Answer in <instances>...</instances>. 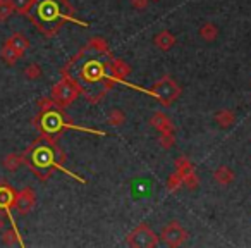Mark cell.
<instances>
[{
    "label": "cell",
    "instance_id": "1",
    "mask_svg": "<svg viewBox=\"0 0 251 248\" xmlns=\"http://www.w3.org/2000/svg\"><path fill=\"white\" fill-rule=\"evenodd\" d=\"M67 11L69 5L66 0H35L28 14L43 35L52 36L64 21L67 19L74 21V18L67 14Z\"/></svg>",
    "mask_w": 251,
    "mask_h": 248
},
{
    "label": "cell",
    "instance_id": "14",
    "mask_svg": "<svg viewBox=\"0 0 251 248\" xmlns=\"http://www.w3.org/2000/svg\"><path fill=\"white\" fill-rule=\"evenodd\" d=\"M9 43H11L12 47H14L16 50H18L19 54H25L26 50L29 49V42H28V38L26 36H23V35H19V33H16V35H12L11 38L7 40Z\"/></svg>",
    "mask_w": 251,
    "mask_h": 248
},
{
    "label": "cell",
    "instance_id": "22",
    "mask_svg": "<svg viewBox=\"0 0 251 248\" xmlns=\"http://www.w3.org/2000/svg\"><path fill=\"white\" fill-rule=\"evenodd\" d=\"M25 76L28 78V80H36V78L42 76V69H40L38 64H29L25 69Z\"/></svg>",
    "mask_w": 251,
    "mask_h": 248
},
{
    "label": "cell",
    "instance_id": "4",
    "mask_svg": "<svg viewBox=\"0 0 251 248\" xmlns=\"http://www.w3.org/2000/svg\"><path fill=\"white\" fill-rule=\"evenodd\" d=\"M127 243H129L131 247H157L158 240H157V236L151 233L148 226H140L136 231H133V233L129 234Z\"/></svg>",
    "mask_w": 251,
    "mask_h": 248
},
{
    "label": "cell",
    "instance_id": "9",
    "mask_svg": "<svg viewBox=\"0 0 251 248\" xmlns=\"http://www.w3.org/2000/svg\"><path fill=\"white\" fill-rule=\"evenodd\" d=\"M16 190L7 181H0V210L9 212L14 207Z\"/></svg>",
    "mask_w": 251,
    "mask_h": 248
},
{
    "label": "cell",
    "instance_id": "17",
    "mask_svg": "<svg viewBox=\"0 0 251 248\" xmlns=\"http://www.w3.org/2000/svg\"><path fill=\"white\" fill-rule=\"evenodd\" d=\"M215 179L220 183V185H229V183L234 179V172L230 171L229 167H226V165H220V167L215 171Z\"/></svg>",
    "mask_w": 251,
    "mask_h": 248
},
{
    "label": "cell",
    "instance_id": "24",
    "mask_svg": "<svg viewBox=\"0 0 251 248\" xmlns=\"http://www.w3.org/2000/svg\"><path fill=\"white\" fill-rule=\"evenodd\" d=\"M133 5L136 9H145L148 5V2L147 0H133Z\"/></svg>",
    "mask_w": 251,
    "mask_h": 248
},
{
    "label": "cell",
    "instance_id": "18",
    "mask_svg": "<svg viewBox=\"0 0 251 248\" xmlns=\"http://www.w3.org/2000/svg\"><path fill=\"white\" fill-rule=\"evenodd\" d=\"M200 35H201V38H205L206 42H212V40H215L217 35H219V29H217V26L212 25V23H206V25H203L201 29H200Z\"/></svg>",
    "mask_w": 251,
    "mask_h": 248
},
{
    "label": "cell",
    "instance_id": "23",
    "mask_svg": "<svg viewBox=\"0 0 251 248\" xmlns=\"http://www.w3.org/2000/svg\"><path fill=\"white\" fill-rule=\"evenodd\" d=\"M108 121H110V124H115V126H119V124H122V122H124V115H122L121 110H110Z\"/></svg>",
    "mask_w": 251,
    "mask_h": 248
},
{
    "label": "cell",
    "instance_id": "13",
    "mask_svg": "<svg viewBox=\"0 0 251 248\" xmlns=\"http://www.w3.org/2000/svg\"><path fill=\"white\" fill-rule=\"evenodd\" d=\"M2 241H4L5 245H9V247H12V245H19V247H23V245H25L21 240V234H19L18 227H11V229L4 231Z\"/></svg>",
    "mask_w": 251,
    "mask_h": 248
},
{
    "label": "cell",
    "instance_id": "6",
    "mask_svg": "<svg viewBox=\"0 0 251 248\" xmlns=\"http://www.w3.org/2000/svg\"><path fill=\"white\" fill-rule=\"evenodd\" d=\"M76 97V84L71 83V81L64 80L53 88V102L60 105H67L74 100Z\"/></svg>",
    "mask_w": 251,
    "mask_h": 248
},
{
    "label": "cell",
    "instance_id": "20",
    "mask_svg": "<svg viewBox=\"0 0 251 248\" xmlns=\"http://www.w3.org/2000/svg\"><path fill=\"white\" fill-rule=\"evenodd\" d=\"M215 119L222 128L230 126V124L234 122V115H232V112H230V110H220L219 114L215 115Z\"/></svg>",
    "mask_w": 251,
    "mask_h": 248
},
{
    "label": "cell",
    "instance_id": "12",
    "mask_svg": "<svg viewBox=\"0 0 251 248\" xmlns=\"http://www.w3.org/2000/svg\"><path fill=\"white\" fill-rule=\"evenodd\" d=\"M176 43V38L174 35H171V31H167V29H164V31H160L157 36H155V45L160 47L162 50H169L172 49Z\"/></svg>",
    "mask_w": 251,
    "mask_h": 248
},
{
    "label": "cell",
    "instance_id": "16",
    "mask_svg": "<svg viewBox=\"0 0 251 248\" xmlns=\"http://www.w3.org/2000/svg\"><path fill=\"white\" fill-rule=\"evenodd\" d=\"M151 124H153V126L157 128L158 131H162V133H171V131H172L171 121H169V119L165 117L164 114L153 115V119H151Z\"/></svg>",
    "mask_w": 251,
    "mask_h": 248
},
{
    "label": "cell",
    "instance_id": "25",
    "mask_svg": "<svg viewBox=\"0 0 251 248\" xmlns=\"http://www.w3.org/2000/svg\"><path fill=\"white\" fill-rule=\"evenodd\" d=\"M4 227H5V219H4V216L0 214V231H4Z\"/></svg>",
    "mask_w": 251,
    "mask_h": 248
},
{
    "label": "cell",
    "instance_id": "5",
    "mask_svg": "<svg viewBox=\"0 0 251 248\" xmlns=\"http://www.w3.org/2000/svg\"><path fill=\"white\" fill-rule=\"evenodd\" d=\"M36 202V195L31 188H25L19 193H16V200H14V209L18 210L21 216H26L33 210Z\"/></svg>",
    "mask_w": 251,
    "mask_h": 248
},
{
    "label": "cell",
    "instance_id": "11",
    "mask_svg": "<svg viewBox=\"0 0 251 248\" xmlns=\"http://www.w3.org/2000/svg\"><path fill=\"white\" fill-rule=\"evenodd\" d=\"M131 192H133L134 198L148 196L151 193V183L148 179H134V183L131 185Z\"/></svg>",
    "mask_w": 251,
    "mask_h": 248
},
{
    "label": "cell",
    "instance_id": "7",
    "mask_svg": "<svg viewBox=\"0 0 251 248\" xmlns=\"http://www.w3.org/2000/svg\"><path fill=\"white\" fill-rule=\"evenodd\" d=\"M186 236H188V233H186L176 220L167 224V226L164 227V231H162V238H164L165 243L171 245V247H179L181 243H184Z\"/></svg>",
    "mask_w": 251,
    "mask_h": 248
},
{
    "label": "cell",
    "instance_id": "2",
    "mask_svg": "<svg viewBox=\"0 0 251 248\" xmlns=\"http://www.w3.org/2000/svg\"><path fill=\"white\" fill-rule=\"evenodd\" d=\"M23 157H25V164H28L29 169H31L40 179H47L50 176V172H52V169H55V167L66 171V169L60 167L55 162V150H53L52 145L47 143V141L38 140L28 152L23 154Z\"/></svg>",
    "mask_w": 251,
    "mask_h": 248
},
{
    "label": "cell",
    "instance_id": "21",
    "mask_svg": "<svg viewBox=\"0 0 251 248\" xmlns=\"http://www.w3.org/2000/svg\"><path fill=\"white\" fill-rule=\"evenodd\" d=\"M12 12H14V9L9 4V0H0V23L7 21L12 16Z\"/></svg>",
    "mask_w": 251,
    "mask_h": 248
},
{
    "label": "cell",
    "instance_id": "19",
    "mask_svg": "<svg viewBox=\"0 0 251 248\" xmlns=\"http://www.w3.org/2000/svg\"><path fill=\"white\" fill-rule=\"evenodd\" d=\"M33 2H35V0H9V4L12 5V9H14L16 12H19V14H28Z\"/></svg>",
    "mask_w": 251,
    "mask_h": 248
},
{
    "label": "cell",
    "instance_id": "8",
    "mask_svg": "<svg viewBox=\"0 0 251 248\" xmlns=\"http://www.w3.org/2000/svg\"><path fill=\"white\" fill-rule=\"evenodd\" d=\"M150 93L155 95V97L160 98V100H164V102H171V100H174V97H177L179 88L176 86L174 81L164 80V81H160V83L155 86V90L150 91Z\"/></svg>",
    "mask_w": 251,
    "mask_h": 248
},
{
    "label": "cell",
    "instance_id": "15",
    "mask_svg": "<svg viewBox=\"0 0 251 248\" xmlns=\"http://www.w3.org/2000/svg\"><path fill=\"white\" fill-rule=\"evenodd\" d=\"M23 164H25V157L19 154H9L7 157L4 159V167L7 169V171H18Z\"/></svg>",
    "mask_w": 251,
    "mask_h": 248
},
{
    "label": "cell",
    "instance_id": "3",
    "mask_svg": "<svg viewBox=\"0 0 251 248\" xmlns=\"http://www.w3.org/2000/svg\"><path fill=\"white\" fill-rule=\"evenodd\" d=\"M42 114L38 115V117L35 119V124L36 128H38L42 133L45 135H57L62 128H74L71 126V124H66L62 119V115H60L59 110H55V109H50V102H42Z\"/></svg>",
    "mask_w": 251,
    "mask_h": 248
},
{
    "label": "cell",
    "instance_id": "10",
    "mask_svg": "<svg viewBox=\"0 0 251 248\" xmlns=\"http://www.w3.org/2000/svg\"><path fill=\"white\" fill-rule=\"evenodd\" d=\"M0 59L4 60L7 66H14V64L21 59V54H19L11 43L5 42L4 47H2V50H0Z\"/></svg>",
    "mask_w": 251,
    "mask_h": 248
}]
</instances>
